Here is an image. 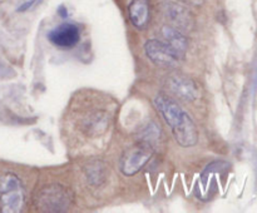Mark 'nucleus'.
<instances>
[{
  "label": "nucleus",
  "instance_id": "obj_1",
  "mask_svg": "<svg viewBox=\"0 0 257 213\" xmlns=\"http://www.w3.org/2000/svg\"><path fill=\"white\" fill-rule=\"evenodd\" d=\"M153 102L181 147L188 148L197 144L198 130L195 122L173 98L160 93Z\"/></svg>",
  "mask_w": 257,
  "mask_h": 213
},
{
  "label": "nucleus",
  "instance_id": "obj_2",
  "mask_svg": "<svg viewBox=\"0 0 257 213\" xmlns=\"http://www.w3.org/2000/svg\"><path fill=\"white\" fill-rule=\"evenodd\" d=\"M72 195L62 185L53 184L43 188L37 197V205L45 212H64L69 208Z\"/></svg>",
  "mask_w": 257,
  "mask_h": 213
},
{
  "label": "nucleus",
  "instance_id": "obj_3",
  "mask_svg": "<svg viewBox=\"0 0 257 213\" xmlns=\"http://www.w3.org/2000/svg\"><path fill=\"white\" fill-rule=\"evenodd\" d=\"M153 148L150 145L138 143L124 150L119 160L120 172L124 175H135L140 172L152 158Z\"/></svg>",
  "mask_w": 257,
  "mask_h": 213
},
{
  "label": "nucleus",
  "instance_id": "obj_4",
  "mask_svg": "<svg viewBox=\"0 0 257 213\" xmlns=\"http://www.w3.org/2000/svg\"><path fill=\"white\" fill-rule=\"evenodd\" d=\"M109 112L105 109H92L85 112L79 119V129L85 137L97 138L107 133L110 125Z\"/></svg>",
  "mask_w": 257,
  "mask_h": 213
},
{
  "label": "nucleus",
  "instance_id": "obj_5",
  "mask_svg": "<svg viewBox=\"0 0 257 213\" xmlns=\"http://www.w3.org/2000/svg\"><path fill=\"white\" fill-rule=\"evenodd\" d=\"M166 85L171 94L185 102H193L200 95L198 84L187 75L171 74L166 79Z\"/></svg>",
  "mask_w": 257,
  "mask_h": 213
},
{
  "label": "nucleus",
  "instance_id": "obj_6",
  "mask_svg": "<svg viewBox=\"0 0 257 213\" xmlns=\"http://www.w3.org/2000/svg\"><path fill=\"white\" fill-rule=\"evenodd\" d=\"M145 52L148 59L161 68H175L180 63V58L162 40L151 39L146 42Z\"/></svg>",
  "mask_w": 257,
  "mask_h": 213
},
{
  "label": "nucleus",
  "instance_id": "obj_7",
  "mask_svg": "<svg viewBox=\"0 0 257 213\" xmlns=\"http://www.w3.org/2000/svg\"><path fill=\"white\" fill-rule=\"evenodd\" d=\"M48 39L59 49H72L79 43L80 30L78 25L65 23L48 33Z\"/></svg>",
  "mask_w": 257,
  "mask_h": 213
},
{
  "label": "nucleus",
  "instance_id": "obj_8",
  "mask_svg": "<svg viewBox=\"0 0 257 213\" xmlns=\"http://www.w3.org/2000/svg\"><path fill=\"white\" fill-rule=\"evenodd\" d=\"M162 13L171 24L178 30H188L193 27V17L187 8L173 2L162 3Z\"/></svg>",
  "mask_w": 257,
  "mask_h": 213
},
{
  "label": "nucleus",
  "instance_id": "obj_9",
  "mask_svg": "<svg viewBox=\"0 0 257 213\" xmlns=\"http://www.w3.org/2000/svg\"><path fill=\"white\" fill-rule=\"evenodd\" d=\"M162 37L165 39V43L175 52L180 59H182L186 55L188 48V40L182 32L176 29L172 25H165L162 28Z\"/></svg>",
  "mask_w": 257,
  "mask_h": 213
},
{
  "label": "nucleus",
  "instance_id": "obj_10",
  "mask_svg": "<svg viewBox=\"0 0 257 213\" xmlns=\"http://www.w3.org/2000/svg\"><path fill=\"white\" fill-rule=\"evenodd\" d=\"M128 15L131 23L137 29H146L150 23V2L148 0H132L128 5Z\"/></svg>",
  "mask_w": 257,
  "mask_h": 213
},
{
  "label": "nucleus",
  "instance_id": "obj_11",
  "mask_svg": "<svg viewBox=\"0 0 257 213\" xmlns=\"http://www.w3.org/2000/svg\"><path fill=\"white\" fill-rule=\"evenodd\" d=\"M84 174L87 182L93 187H99L108 177L107 165L100 160H93L84 167Z\"/></svg>",
  "mask_w": 257,
  "mask_h": 213
},
{
  "label": "nucleus",
  "instance_id": "obj_12",
  "mask_svg": "<svg viewBox=\"0 0 257 213\" xmlns=\"http://www.w3.org/2000/svg\"><path fill=\"white\" fill-rule=\"evenodd\" d=\"M162 135V130H161V128L158 127L155 122H148L147 124L143 125V127L138 130L137 140L138 143L147 144L155 149L156 147L160 145Z\"/></svg>",
  "mask_w": 257,
  "mask_h": 213
},
{
  "label": "nucleus",
  "instance_id": "obj_13",
  "mask_svg": "<svg viewBox=\"0 0 257 213\" xmlns=\"http://www.w3.org/2000/svg\"><path fill=\"white\" fill-rule=\"evenodd\" d=\"M0 207L2 212L4 213H15L19 212L24 203V194L22 193V189L12 190L0 194Z\"/></svg>",
  "mask_w": 257,
  "mask_h": 213
},
{
  "label": "nucleus",
  "instance_id": "obj_14",
  "mask_svg": "<svg viewBox=\"0 0 257 213\" xmlns=\"http://www.w3.org/2000/svg\"><path fill=\"white\" fill-rule=\"evenodd\" d=\"M22 189V182L14 173H4L0 175V194L12 190Z\"/></svg>",
  "mask_w": 257,
  "mask_h": 213
},
{
  "label": "nucleus",
  "instance_id": "obj_15",
  "mask_svg": "<svg viewBox=\"0 0 257 213\" xmlns=\"http://www.w3.org/2000/svg\"><path fill=\"white\" fill-rule=\"evenodd\" d=\"M40 2H42V0H29V2H25L24 4H22L19 8H18L17 12L18 13L27 12V10H30L33 7H35V5L39 4Z\"/></svg>",
  "mask_w": 257,
  "mask_h": 213
},
{
  "label": "nucleus",
  "instance_id": "obj_16",
  "mask_svg": "<svg viewBox=\"0 0 257 213\" xmlns=\"http://www.w3.org/2000/svg\"><path fill=\"white\" fill-rule=\"evenodd\" d=\"M58 14H59L62 18H67V17H68V10H67V8L63 7V5H62V7L58 8Z\"/></svg>",
  "mask_w": 257,
  "mask_h": 213
},
{
  "label": "nucleus",
  "instance_id": "obj_17",
  "mask_svg": "<svg viewBox=\"0 0 257 213\" xmlns=\"http://www.w3.org/2000/svg\"><path fill=\"white\" fill-rule=\"evenodd\" d=\"M187 2H195V0H187Z\"/></svg>",
  "mask_w": 257,
  "mask_h": 213
}]
</instances>
